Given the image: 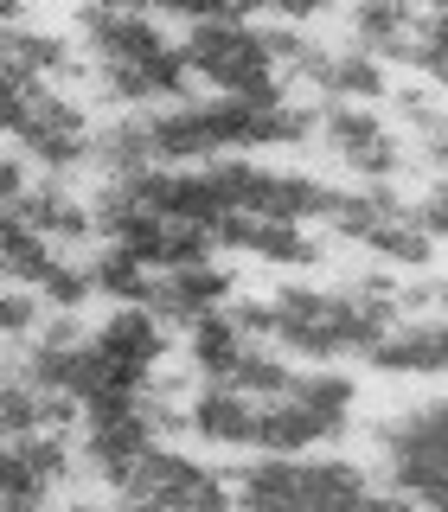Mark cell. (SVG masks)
Masks as SVG:
<instances>
[{
	"label": "cell",
	"instance_id": "3",
	"mask_svg": "<svg viewBox=\"0 0 448 512\" xmlns=\"http://www.w3.org/2000/svg\"><path fill=\"white\" fill-rule=\"evenodd\" d=\"M7 135L13 154H32L45 167V180H77L84 167H96V128L84 103L58 84H32L7 71Z\"/></svg>",
	"mask_w": 448,
	"mask_h": 512
},
{
	"label": "cell",
	"instance_id": "31",
	"mask_svg": "<svg viewBox=\"0 0 448 512\" xmlns=\"http://www.w3.org/2000/svg\"><path fill=\"white\" fill-rule=\"evenodd\" d=\"M416 71L429 90H448V52H416Z\"/></svg>",
	"mask_w": 448,
	"mask_h": 512
},
{
	"label": "cell",
	"instance_id": "29",
	"mask_svg": "<svg viewBox=\"0 0 448 512\" xmlns=\"http://www.w3.org/2000/svg\"><path fill=\"white\" fill-rule=\"evenodd\" d=\"M0 186H7V212L26 199L32 186H39V180H26V154H7V167H0Z\"/></svg>",
	"mask_w": 448,
	"mask_h": 512
},
{
	"label": "cell",
	"instance_id": "27",
	"mask_svg": "<svg viewBox=\"0 0 448 512\" xmlns=\"http://www.w3.org/2000/svg\"><path fill=\"white\" fill-rule=\"evenodd\" d=\"M39 295H45V308H52V314H84V301L96 295V282H90V263H84V256H64V263L52 269V276H45V288H39Z\"/></svg>",
	"mask_w": 448,
	"mask_h": 512
},
{
	"label": "cell",
	"instance_id": "15",
	"mask_svg": "<svg viewBox=\"0 0 448 512\" xmlns=\"http://www.w3.org/2000/svg\"><path fill=\"white\" fill-rule=\"evenodd\" d=\"M13 212H20L32 231H39L52 250H64V256L84 250L90 237H96V205H90L71 180H39L20 205H13Z\"/></svg>",
	"mask_w": 448,
	"mask_h": 512
},
{
	"label": "cell",
	"instance_id": "5",
	"mask_svg": "<svg viewBox=\"0 0 448 512\" xmlns=\"http://www.w3.org/2000/svg\"><path fill=\"white\" fill-rule=\"evenodd\" d=\"M116 512H237L231 468H212V461L160 442L116 487Z\"/></svg>",
	"mask_w": 448,
	"mask_h": 512
},
{
	"label": "cell",
	"instance_id": "10",
	"mask_svg": "<svg viewBox=\"0 0 448 512\" xmlns=\"http://www.w3.org/2000/svg\"><path fill=\"white\" fill-rule=\"evenodd\" d=\"M212 237H218V250L256 256V263H269V269H314V263H327V244H320L308 224H282V218L231 212Z\"/></svg>",
	"mask_w": 448,
	"mask_h": 512
},
{
	"label": "cell",
	"instance_id": "16",
	"mask_svg": "<svg viewBox=\"0 0 448 512\" xmlns=\"http://www.w3.org/2000/svg\"><path fill=\"white\" fill-rule=\"evenodd\" d=\"M372 372H384V378H448V320L416 314L404 327H391L372 352Z\"/></svg>",
	"mask_w": 448,
	"mask_h": 512
},
{
	"label": "cell",
	"instance_id": "28",
	"mask_svg": "<svg viewBox=\"0 0 448 512\" xmlns=\"http://www.w3.org/2000/svg\"><path fill=\"white\" fill-rule=\"evenodd\" d=\"M410 218L423 224L429 244H448V180H429L423 192L410 199Z\"/></svg>",
	"mask_w": 448,
	"mask_h": 512
},
{
	"label": "cell",
	"instance_id": "18",
	"mask_svg": "<svg viewBox=\"0 0 448 512\" xmlns=\"http://www.w3.org/2000/svg\"><path fill=\"white\" fill-rule=\"evenodd\" d=\"M372 500V474L346 455L295 461V512H359Z\"/></svg>",
	"mask_w": 448,
	"mask_h": 512
},
{
	"label": "cell",
	"instance_id": "9",
	"mask_svg": "<svg viewBox=\"0 0 448 512\" xmlns=\"http://www.w3.org/2000/svg\"><path fill=\"white\" fill-rule=\"evenodd\" d=\"M84 468L77 436H20L0 448V487H7V512H45V500Z\"/></svg>",
	"mask_w": 448,
	"mask_h": 512
},
{
	"label": "cell",
	"instance_id": "4",
	"mask_svg": "<svg viewBox=\"0 0 448 512\" xmlns=\"http://www.w3.org/2000/svg\"><path fill=\"white\" fill-rule=\"evenodd\" d=\"M160 442H167V429H160V416H154V397H148V391L96 397V404L84 410V429H77V455H84V474H90V480H103L109 493H116L122 480L135 474Z\"/></svg>",
	"mask_w": 448,
	"mask_h": 512
},
{
	"label": "cell",
	"instance_id": "8",
	"mask_svg": "<svg viewBox=\"0 0 448 512\" xmlns=\"http://www.w3.org/2000/svg\"><path fill=\"white\" fill-rule=\"evenodd\" d=\"M90 340H96V359L116 378V391H148L167 372V352H173V333L154 308H116Z\"/></svg>",
	"mask_w": 448,
	"mask_h": 512
},
{
	"label": "cell",
	"instance_id": "19",
	"mask_svg": "<svg viewBox=\"0 0 448 512\" xmlns=\"http://www.w3.org/2000/svg\"><path fill=\"white\" fill-rule=\"evenodd\" d=\"M397 84H391V64H378L372 52H359V45H333V58H327V71H320V84L314 96L320 103H384Z\"/></svg>",
	"mask_w": 448,
	"mask_h": 512
},
{
	"label": "cell",
	"instance_id": "26",
	"mask_svg": "<svg viewBox=\"0 0 448 512\" xmlns=\"http://www.w3.org/2000/svg\"><path fill=\"white\" fill-rule=\"evenodd\" d=\"M52 320V308H45V295H32V288H7V301H0V327H7V359L13 352H26L32 340H39V327Z\"/></svg>",
	"mask_w": 448,
	"mask_h": 512
},
{
	"label": "cell",
	"instance_id": "23",
	"mask_svg": "<svg viewBox=\"0 0 448 512\" xmlns=\"http://www.w3.org/2000/svg\"><path fill=\"white\" fill-rule=\"evenodd\" d=\"M58 263H64V250L45 244L20 212H7V276H13V288H32V295H39Z\"/></svg>",
	"mask_w": 448,
	"mask_h": 512
},
{
	"label": "cell",
	"instance_id": "22",
	"mask_svg": "<svg viewBox=\"0 0 448 512\" xmlns=\"http://www.w3.org/2000/svg\"><path fill=\"white\" fill-rule=\"evenodd\" d=\"M90 282H96V295H109L116 308H148L154 301V269H141L135 256L116 250V244L90 250Z\"/></svg>",
	"mask_w": 448,
	"mask_h": 512
},
{
	"label": "cell",
	"instance_id": "1",
	"mask_svg": "<svg viewBox=\"0 0 448 512\" xmlns=\"http://www.w3.org/2000/svg\"><path fill=\"white\" fill-rule=\"evenodd\" d=\"M77 39L90 52V84L122 103V116H148L167 103H192L186 39H173L160 13L135 7H77Z\"/></svg>",
	"mask_w": 448,
	"mask_h": 512
},
{
	"label": "cell",
	"instance_id": "30",
	"mask_svg": "<svg viewBox=\"0 0 448 512\" xmlns=\"http://www.w3.org/2000/svg\"><path fill=\"white\" fill-rule=\"evenodd\" d=\"M359 512H423L410 500V493H397V487H372V500H365Z\"/></svg>",
	"mask_w": 448,
	"mask_h": 512
},
{
	"label": "cell",
	"instance_id": "21",
	"mask_svg": "<svg viewBox=\"0 0 448 512\" xmlns=\"http://www.w3.org/2000/svg\"><path fill=\"white\" fill-rule=\"evenodd\" d=\"M154 141H148V116H116L96 128V173H103V186L116 180H141V173H154Z\"/></svg>",
	"mask_w": 448,
	"mask_h": 512
},
{
	"label": "cell",
	"instance_id": "7",
	"mask_svg": "<svg viewBox=\"0 0 448 512\" xmlns=\"http://www.w3.org/2000/svg\"><path fill=\"white\" fill-rule=\"evenodd\" d=\"M314 116H320L314 141L340 160L359 186H397V173L416 160L410 141L397 135V122H384L378 109H365V103H314Z\"/></svg>",
	"mask_w": 448,
	"mask_h": 512
},
{
	"label": "cell",
	"instance_id": "12",
	"mask_svg": "<svg viewBox=\"0 0 448 512\" xmlns=\"http://www.w3.org/2000/svg\"><path fill=\"white\" fill-rule=\"evenodd\" d=\"M7 71L13 77H32V84L71 90V84H84V77H90V64H84V52H77L64 32L26 26V13L7 7Z\"/></svg>",
	"mask_w": 448,
	"mask_h": 512
},
{
	"label": "cell",
	"instance_id": "14",
	"mask_svg": "<svg viewBox=\"0 0 448 512\" xmlns=\"http://www.w3.org/2000/svg\"><path fill=\"white\" fill-rule=\"evenodd\" d=\"M237 301V276L218 263H199V269H173V276H154V301L148 308L167 320V327H199V320L224 314Z\"/></svg>",
	"mask_w": 448,
	"mask_h": 512
},
{
	"label": "cell",
	"instance_id": "24",
	"mask_svg": "<svg viewBox=\"0 0 448 512\" xmlns=\"http://www.w3.org/2000/svg\"><path fill=\"white\" fill-rule=\"evenodd\" d=\"M391 122H397V135L416 141V148H429V141L448 135V109L436 103L429 84H397L391 90Z\"/></svg>",
	"mask_w": 448,
	"mask_h": 512
},
{
	"label": "cell",
	"instance_id": "6",
	"mask_svg": "<svg viewBox=\"0 0 448 512\" xmlns=\"http://www.w3.org/2000/svg\"><path fill=\"white\" fill-rule=\"evenodd\" d=\"M212 180L224 192V212L282 218V224L327 218L333 212V192H340V186L314 180V173H301V167H269V160H250V154L212 160Z\"/></svg>",
	"mask_w": 448,
	"mask_h": 512
},
{
	"label": "cell",
	"instance_id": "20",
	"mask_svg": "<svg viewBox=\"0 0 448 512\" xmlns=\"http://www.w3.org/2000/svg\"><path fill=\"white\" fill-rule=\"evenodd\" d=\"M250 340H244V327L231 320V308L212 314V320H199V327L186 333V365L199 372V384H231V372L250 359Z\"/></svg>",
	"mask_w": 448,
	"mask_h": 512
},
{
	"label": "cell",
	"instance_id": "25",
	"mask_svg": "<svg viewBox=\"0 0 448 512\" xmlns=\"http://www.w3.org/2000/svg\"><path fill=\"white\" fill-rule=\"evenodd\" d=\"M288 384H295V365H288V359H276L269 346H256L250 359H244V365L231 372V391L256 397V404H276V397L288 391Z\"/></svg>",
	"mask_w": 448,
	"mask_h": 512
},
{
	"label": "cell",
	"instance_id": "32",
	"mask_svg": "<svg viewBox=\"0 0 448 512\" xmlns=\"http://www.w3.org/2000/svg\"><path fill=\"white\" fill-rule=\"evenodd\" d=\"M58 512H116V506H96V500H64Z\"/></svg>",
	"mask_w": 448,
	"mask_h": 512
},
{
	"label": "cell",
	"instance_id": "33",
	"mask_svg": "<svg viewBox=\"0 0 448 512\" xmlns=\"http://www.w3.org/2000/svg\"><path fill=\"white\" fill-rule=\"evenodd\" d=\"M436 314H442V320H448V276H442V282H436Z\"/></svg>",
	"mask_w": 448,
	"mask_h": 512
},
{
	"label": "cell",
	"instance_id": "11",
	"mask_svg": "<svg viewBox=\"0 0 448 512\" xmlns=\"http://www.w3.org/2000/svg\"><path fill=\"white\" fill-rule=\"evenodd\" d=\"M372 455L378 468H404V461H448V397H423L372 423Z\"/></svg>",
	"mask_w": 448,
	"mask_h": 512
},
{
	"label": "cell",
	"instance_id": "17",
	"mask_svg": "<svg viewBox=\"0 0 448 512\" xmlns=\"http://www.w3.org/2000/svg\"><path fill=\"white\" fill-rule=\"evenodd\" d=\"M346 32L359 52H372L378 64H416L423 52V13L397 7V0H365L346 13Z\"/></svg>",
	"mask_w": 448,
	"mask_h": 512
},
{
	"label": "cell",
	"instance_id": "13",
	"mask_svg": "<svg viewBox=\"0 0 448 512\" xmlns=\"http://www.w3.org/2000/svg\"><path fill=\"white\" fill-rule=\"evenodd\" d=\"M256 423H263V404L231 391V384H199L186 404V436L205 448H224V455H237V448L256 455Z\"/></svg>",
	"mask_w": 448,
	"mask_h": 512
},
{
	"label": "cell",
	"instance_id": "2",
	"mask_svg": "<svg viewBox=\"0 0 448 512\" xmlns=\"http://www.w3.org/2000/svg\"><path fill=\"white\" fill-rule=\"evenodd\" d=\"M180 20H186V64H192V77L212 84V96L263 103V109L288 103V77L263 39V20H250L237 7H212V0L180 7Z\"/></svg>",
	"mask_w": 448,
	"mask_h": 512
}]
</instances>
